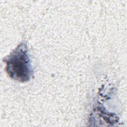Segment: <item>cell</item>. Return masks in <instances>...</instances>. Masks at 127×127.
<instances>
[{"label":"cell","instance_id":"obj_1","mask_svg":"<svg viewBox=\"0 0 127 127\" xmlns=\"http://www.w3.org/2000/svg\"><path fill=\"white\" fill-rule=\"evenodd\" d=\"M3 61L6 63V71L11 78L21 82L29 80L31 67L25 44L19 45Z\"/></svg>","mask_w":127,"mask_h":127}]
</instances>
